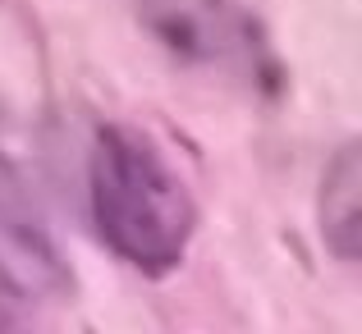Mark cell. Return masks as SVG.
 Wrapping results in <instances>:
<instances>
[{
  "mask_svg": "<svg viewBox=\"0 0 362 334\" xmlns=\"http://www.w3.org/2000/svg\"><path fill=\"white\" fill-rule=\"evenodd\" d=\"M88 206L97 238L138 275H175L197 234V202L184 174L147 133L106 124L88 151Z\"/></svg>",
  "mask_w": 362,
  "mask_h": 334,
  "instance_id": "1",
  "label": "cell"
},
{
  "mask_svg": "<svg viewBox=\"0 0 362 334\" xmlns=\"http://www.w3.org/2000/svg\"><path fill=\"white\" fill-rule=\"evenodd\" d=\"M138 18L165 51L188 64L239 83L280 78V64L243 0H138Z\"/></svg>",
  "mask_w": 362,
  "mask_h": 334,
  "instance_id": "2",
  "label": "cell"
},
{
  "mask_svg": "<svg viewBox=\"0 0 362 334\" xmlns=\"http://www.w3.org/2000/svg\"><path fill=\"white\" fill-rule=\"evenodd\" d=\"M0 275L28 302L33 298H60L74 284L64 261H60V252H55V243H51V234L9 193V184H0Z\"/></svg>",
  "mask_w": 362,
  "mask_h": 334,
  "instance_id": "3",
  "label": "cell"
},
{
  "mask_svg": "<svg viewBox=\"0 0 362 334\" xmlns=\"http://www.w3.org/2000/svg\"><path fill=\"white\" fill-rule=\"evenodd\" d=\"M317 225L326 247L339 261L354 266L362 247V156L349 138L321 169V197H317Z\"/></svg>",
  "mask_w": 362,
  "mask_h": 334,
  "instance_id": "4",
  "label": "cell"
},
{
  "mask_svg": "<svg viewBox=\"0 0 362 334\" xmlns=\"http://www.w3.org/2000/svg\"><path fill=\"white\" fill-rule=\"evenodd\" d=\"M33 321V311H28V298L14 289V284L0 275V330H18Z\"/></svg>",
  "mask_w": 362,
  "mask_h": 334,
  "instance_id": "5",
  "label": "cell"
}]
</instances>
